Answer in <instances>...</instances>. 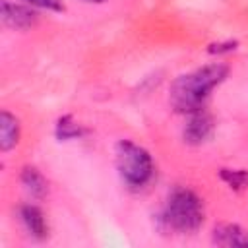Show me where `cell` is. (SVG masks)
Returning a JSON list of instances; mask_svg holds the SVG:
<instances>
[{"instance_id": "cell-1", "label": "cell", "mask_w": 248, "mask_h": 248, "mask_svg": "<svg viewBox=\"0 0 248 248\" xmlns=\"http://www.w3.org/2000/svg\"><path fill=\"white\" fill-rule=\"evenodd\" d=\"M227 76H229V68L219 62L178 76L170 85V93H169L170 107L182 114H190L203 108L211 91L217 85H221Z\"/></svg>"}, {"instance_id": "cell-2", "label": "cell", "mask_w": 248, "mask_h": 248, "mask_svg": "<svg viewBox=\"0 0 248 248\" xmlns=\"http://www.w3.org/2000/svg\"><path fill=\"white\" fill-rule=\"evenodd\" d=\"M203 202L202 198L184 186L174 188L161 211V223L176 234H192L203 223Z\"/></svg>"}, {"instance_id": "cell-3", "label": "cell", "mask_w": 248, "mask_h": 248, "mask_svg": "<svg viewBox=\"0 0 248 248\" xmlns=\"http://www.w3.org/2000/svg\"><path fill=\"white\" fill-rule=\"evenodd\" d=\"M116 169L122 180L132 188L145 186L153 176V159L147 149L132 140H120L114 147Z\"/></svg>"}, {"instance_id": "cell-4", "label": "cell", "mask_w": 248, "mask_h": 248, "mask_svg": "<svg viewBox=\"0 0 248 248\" xmlns=\"http://www.w3.org/2000/svg\"><path fill=\"white\" fill-rule=\"evenodd\" d=\"M188 122L184 126V141L186 143H192V145H200L203 141H207L213 134V116L203 108L196 110V112H190L188 114Z\"/></svg>"}, {"instance_id": "cell-5", "label": "cell", "mask_w": 248, "mask_h": 248, "mask_svg": "<svg viewBox=\"0 0 248 248\" xmlns=\"http://www.w3.org/2000/svg\"><path fill=\"white\" fill-rule=\"evenodd\" d=\"M2 21L12 27V29H29L33 25H37L39 16L37 12H33L27 6L10 2V0H2Z\"/></svg>"}, {"instance_id": "cell-6", "label": "cell", "mask_w": 248, "mask_h": 248, "mask_svg": "<svg viewBox=\"0 0 248 248\" xmlns=\"http://www.w3.org/2000/svg\"><path fill=\"white\" fill-rule=\"evenodd\" d=\"M19 219L31 236H35L39 240L48 236V223H46V217L41 211V207H37L33 203L21 205L19 207Z\"/></svg>"}, {"instance_id": "cell-7", "label": "cell", "mask_w": 248, "mask_h": 248, "mask_svg": "<svg viewBox=\"0 0 248 248\" xmlns=\"http://www.w3.org/2000/svg\"><path fill=\"white\" fill-rule=\"evenodd\" d=\"M211 240L217 246H248V231L232 223H221L213 229Z\"/></svg>"}, {"instance_id": "cell-8", "label": "cell", "mask_w": 248, "mask_h": 248, "mask_svg": "<svg viewBox=\"0 0 248 248\" xmlns=\"http://www.w3.org/2000/svg\"><path fill=\"white\" fill-rule=\"evenodd\" d=\"M19 141V120L8 112L2 110L0 112V149L6 153L12 147H16Z\"/></svg>"}, {"instance_id": "cell-9", "label": "cell", "mask_w": 248, "mask_h": 248, "mask_svg": "<svg viewBox=\"0 0 248 248\" xmlns=\"http://www.w3.org/2000/svg\"><path fill=\"white\" fill-rule=\"evenodd\" d=\"M21 184L33 198H43L46 194V180L35 167H23L21 170Z\"/></svg>"}, {"instance_id": "cell-10", "label": "cell", "mask_w": 248, "mask_h": 248, "mask_svg": "<svg viewBox=\"0 0 248 248\" xmlns=\"http://www.w3.org/2000/svg\"><path fill=\"white\" fill-rule=\"evenodd\" d=\"M81 134H83L81 124H78L70 114L58 118V122H56V138L58 140H76Z\"/></svg>"}, {"instance_id": "cell-11", "label": "cell", "mask_w": 248, "mask_h": 248, "mask_svg": "<svg viewBox=\"0 0 248 248\" xmlns=\"http://www.w3.org/2000/svg\"><path fill=\"white\" fill-rule=\"evenodd\" d=\"M219 174L234 190L248 188V170H244V169H221Z\"/></svg>"}, {"instance_id": "cell-12", "label": "cell", "mask_w": 248, "mask_h": 248, "mask_svg": "<svg viewBox=\"0 0 248 248\" xmlns=\"http://www.w3.org/2000/svg\"><path fill=\"white\" fill-rule=\"evenodd\" d=\"M25 2L31 4V6H37V8L50 10V12H64V2L62 0H25Z\"/></svg>"}, {"instance_id": "cell-13", "label": "cell", "mask_w": 248, "mask_h": 248, "mask_svg": "<svg viewBox=\"0 0 248 248\" xmlns=\"http://www.w3.org/2000/svg\"><path fill=\"white\" fill-rule=\"evenodd\" d=\"M236 48V43L234 41H227V43H217V45H209V52H215V54H221V52H231Z\"/></svg>"}, {"instance_id": "cell-14", "label": "cell", "mask_w": 248, "mask_h": 248, "mask_svg": "<svg viewBox=\"0 0 248 248\" xmlns=\"http://www.w3.org/2000/svg\"><path fill=\"white\" fill-rule=\"evenodd\" d=\"M85 2H95V4H101V2H105V0H85Z\"/></svg>"}]
</instances>
